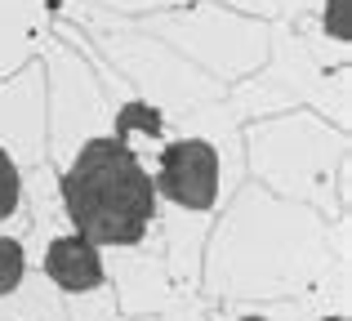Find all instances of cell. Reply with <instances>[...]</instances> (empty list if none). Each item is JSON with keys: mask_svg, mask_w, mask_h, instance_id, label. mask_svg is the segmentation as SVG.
Wrapping results in <instances>:
<instances>
[{"mask_svg": "<svg viewBox=\"0 0 352 321\" xmlns=\"http://www.w3.org/2000/svg\"><path fill=\"white\" fill-rule=\"evenodd\" d=\"M45 272H50L54 286L63 290H94L103 281V259H98V245L85 241L80 232L58 236L45 250Z\"/></svg>", "mask_w": 352, "mask_h": 321, "instance_id": "cell-3", "label": "cell"}, {"mask_svg": "<svg viewBox=\"0 0 352 321\" xmlns=\"http://www.w3.org/2000/svg\"><path fill=\"white\" fill-rule=\"evenodd\" d=\"M18 192H23V179H18V165L9 161V152L0 148V219H9L18 210Z\"/></svg>", "mask_w": 352, "mask_h": 321, "instance_id": "cell-5", "label": "cell"}, {"mask_svg": "<svg viewBox=\"0 0 352 321\" xmlns=\"http://www.w3.org/2000/svg\"><path fill=\"white\" fill-rule=\"evenodd\" d=\"M23 272H27L23 245H18L14 236H0V295H9V290H18V281H23Z\"/></svg>", "mask_w": 352, "mask_h": 321, "instance_id": "cell-4", "label": "cell"}, {"mask_svg": "<svg viewBox=\"0 0 352 321\" xmlns=\"http://www.w3.org/2000/svg\"><path fill=\"white\" fill-rule=\"evenodd\" d=\"M63 206L85 241L134 245L156 214V183L125 139H89L63 174Z\"/></svg>", "mask_w": 352, "mask_h": 321, "instance_id": "cell-1", "label": "cell"}, {"mask_svg": "<svg viewBox=\"0 0 352 321\" xmlns=\"http://www.w3.org/2000/svg\"><path fill=\"white\" fill-rule=\"evenodd\" d=\"M245 321H267V317H245Z\"/></svg>", "mask_w": 352, "mask_h": 321, "instance_id": "cell-8", "label": "cell"}, {"mask_svg": "<svg viewBox=\"0 0 352 321\" xmlns=\"http://www.w3.org/2000/svg\"><path fill=\"white\" fill-rule=\"evenodd\" d=\"M156 197H170L183 210H210L219 197V152L206 139H183L161 152Z\"/></svg>", "mask_w": 352, "mask_h": 321, "instance_id": "cell-2", "label": "cell"}, {"mask_svg": "<svg viewBox=\"0 0 352 321\" xmlns=\"http://www.w3.org/2000/svg\"><path fill=\"white\" fill-rule=\"evenodd\" d=\"M125 130H161V116L152 112V107H143V103H129V107H120V116H116V139Z\"/></svg>", "mask_w": 352, "mask_h": 321, "instance_id": "cell-6", "label": "cell"}, {"mask_svg": "<svg viewBox=\"0 0 352 321\" xmlns=\"http://www.w3.org/2000/svg\"><path fill=\"white\" fill-rule=\"evenodd\" d=\"M330 27H335V36H348V23H344V0H335V23H330Z\"/></svg>", "mask_w": 352, "mask_h": 321, "instance_id": "cell-7", "label": "cell"}]
</instances>
